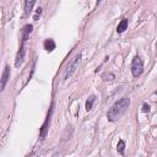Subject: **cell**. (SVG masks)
Returning a JSON list of instances; mask_svg holds the SVG:
<instances>
[{"label": "cell", "instance_id": "1", "mask_svg": "<svg viewBox=\"0 0 157 157\" xmlns=\"http://www.w3.org/2000/svg\"><path fill=\"white\" fill-rule=\"evenodd\" d=\"M130 104V98L129 97H123L119 101H117L110 109L107 113V119L109 121H117L118 119H120L123 117V114L126 112L128 107Z\"/></svg>", "mask_w": 157, "mask_h": 157}, {"label": "cell", "instance_id": "2", "mask_svg": "<svg viewBox=\"0 0 157 157\" xmlns=\"http://www.w3.org/2000/svg\"><path fill=\"white\" fill-rule=\"evenodd\" d=\"M81 53H78V54H76L69 63H67V66H66V70H65V72H64V80L66 81L67 78H70V76L76 71V69H77V66H78V63H80V60H81Z\"/></svg>", "mask_w": 157, "mask_h": 157}, {"label": "cell", "instance_id": "3", "mask_svg": "<svg viewBox=\"0 0 157 157\" xmlns=\"http://www.w3.org/2000/svg\"><path fill=\"white\" fill-rule=\"evenodd\" d=\"M144 71V64H142V60L140 59L139 55L134 56L132 61H131V74L134 77H139Z\"/></svg>", "mask_w": 157, "mask_h": 157}, {"label": "cell", "instance_id": "4", "mask_svg": "<svg viewBox=\"0 0 157 157\" xmlns=\"http://www.w3.org/2000/svg\"><path fill=\"white\" fill-rule=\"evenodd\" d=\"M53 108H54V103H52L50 108H49V112L47 114V118L40 128V131H39V136L40 139H44L47 136V132H48V129H49V124H50V119H52V114H53Z\"/></svg>", "mask_w": 157, "mask_h": 157}, {"label": "cell", "instance_id": "5", "mask_svg": "<svg viewBox=\"0 0 157 157\" xmlns=\"http://www.w3.org/2000/svg\"><path fill=\"white\" fill-rule=\"evenodd\" d=\"M25 54H26V48H25V43L21 44L20 47V50L17 52V55H16V60H15V66L16 67H20L22 61H23V58H25Z\"/></svg>", "mask_w": 157, "mask_h": 157}, {"label": "cell", "instance_id": "6", "mask_svg": "<svg viewBox=\"0 0 157 157\" xmlns=\"http://www.w3.org/2000/svg\"><path fill=\"white\" fill-rule=\"evenodd\" d=\"M10 77V66L9 65H5L4 67V72H2V76H1V87H0V91H4L5 90V86H6V82Z\"/></svg>", "mask_w": 157, "mask_h": 157}, {"label": "cell", "instance_id": "7", "mask_svg": "<svg viewBox=\"0 0 157 157\" xmlns=\"http://www.w3.org/2000/svg\"><path fill=\"white\" fill-rule=\"evenodd\" d=\"M32 29H33L32 25H25L23 26V28H22V43H25L28 39V36L32 32Z\"/></svg>", "mask_w": 157, "mask_h": 157}, {"label": "cell", "instance_id": "8", "mask_svg": "<svg viewBox=\"0 0 157 157\" xmlns=\"http://www.w3.org/2000/svg\"><path fill=\"white\" fill-rule=\"evenodd\" d=\"M34 2H36V0H25V4H23L25 16H28V15L32 12V9H33Z\"/></svg>", "mask_w": 157, "mask_h": 157}, {"label": "cell", "instance_id": "9", "mask_svg": "<svg viewBox=\"0 0 157 157\" xmlns=\"http://www.w3.org/2000/svg\"><path fill=\"white\" fill-rule=\"evenodd\" d=\"M43 47H44V49H45V50L52 52V50H54V49H55V42H54L52 38H48V39H45V40H44Z\"/></svg>", "mask_w": 157, "mask_h": 157}, {"label": "cell", "instance_id": "10", "mask_svg": "<svg viewBox=\"0 0 157 157\" xmlns=\"http://www.w3.org/2000/svg\"><path fill=\"white\" fill-rule=\"evenodd\" d=\"M128 28V20L126 18H123L119 23H118V27H117V32L118 33H123L125 29Z\"/></svg>", "mask_w": 157, "mask_h": 157}, {"label": "cell", "instance_id": "11", "mask_svg": "<svg viewBox=\"0 0 157 157\" xmlns=\"http://www.w3.org/2000/svg\"><path fill=\"white\" fill-rule=\"evenodd\" d=\"M94 101H96V97H94V96H91V97L86 101V110H87V112H90V110L92 109V105H93Z\"/></svg>", "mask_w": 157, "mask_h": 157}, {"label": "cell", "instance_id": "12", "mask_svg": "<svg viewBox=\"0 0 157 157\" xmlns=\"http://www.w3.org/2000/svg\"><path fill=\"white\" fill-rule=\"evenodd\" d=\"M117 151L119 152V153H124V151H125V142H124V140H119L118 141V145H117Z\"/></svg>", "mask_w": 157, "mask_h": 157}, {"label": "cell", "instance_id": "13", "mask_svg": "<svg viewBox=\"0 0 157 157\" xmlns=\"http://www.w3.org/2000/svg\"><path fill=\"white\" fill-rule=\"evenodd\" d=\"M103 78H104L105 81H113V80H114V75L110 74V72H105V74L103 75Z\"/></svg>", "mask_w": 157, "mask_h": 157}, {"label": "cell", "instance_id": "14", "mask_svg": "<svg viewBox=\"0 0 157 157\" xmlns=\"http://www.w3.org/2000/svg\"><path fill=\"white\" fill-rule=\"evenodd\" d=\"M40 15H42V7H38V9L36 10V13L33 15V20H34V21H38V18H39Z\"/></svg>", "mask_w": 157, "mask_h": 157}, {"label": "cell", "instance_id": "15", "mask_svg": "<svg viewBox=\"0 0 157 157\" xmlns=\"http://www.w3.org/2000/svg\"><path fill=\"white\" fill-rule=\"evenodd\" d=\"M142 112H145V113H148L150 112V105L147 103H144L142 104Z\"/></svg>", "mask_w": 157, "mask_h": 157}, {"label": "cell", "instance_id": "16", "mask_svg": "<svg viewBox=\"0 0 157 157\" xmlns=\"http://www.w3.org/2000/svg\"><path fill=\"white\" fill-rule=\"evenodd\" d=\"M99 1H102V0H98V2H99Z\"/></svg>", "mask_w": 157, "mask_h": 157}, {"label": "cell", "instance_id": "17", "mask_svg": "<svg viewBox=\"0 0 157 157\" xmlns=\"http://www.w3.org/2000/svg\"><path fill=\"white\" fill-rule=\"evenodd\" d=\"M156 47H157V44H156Z\"/></svg>", "mask_w": 157, "mask_h": 157}]
</instances>
